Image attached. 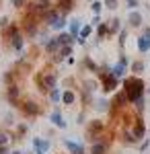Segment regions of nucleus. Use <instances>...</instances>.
I'll return each instance as SVG.
<instances>
[{
    "mask_svg": "<svg viewBox=\"0 0 150 154\" xmlns=\"http://www.w3.org/2000/svg\"><path fill=\"white\" fill-rule=\"evenodd\" d=\"M126 37H127V31H126V29H121V31H119V39H117L119 49H123V45H126Z\"/></svg>",
    "mask_w": 150,
    "mask_h": 154,
    "instance_id": "obj_31",
    "label": "nucleus"
},
{
    "mask_svg": "<svg viewBox=\"0 0 150 154\" xmlns=\"http://www.w3.org/2000/svg\"><path fill=\"white\" fill-rule=\"evenodd\" d=\"M62 103H64V105H74V103H76L74 91H64V93H62Z\"/></svg>",
    "mask_w": 150,
    "mask_h": 154,
    "instance_id": "obj_22",
    "label": "nucleus"
},
{
    "mask_svg": "<svg viewBox=\"0 0 150 154\" xmlns=\"http://www.w3.org/2000/svg\"><path fill=\"white\" fill-rule=\"evenodd\" d=\"M89 2H95V0H89Z\"/></svg>",
    "mask_w": 150,
    "mask_h": 154,
    "instance_id": "obj_43",
    "label": "nucleus"
},
{
    "mask_svg": "<svg viewBox=\"0 0 150 154\" xmlns=\"http://www.w3.org/2000/svg\"><path fill=\"white\" fill-rule=\"evenodd\" d=\"M144 130H146V128H144V121H142V117H138L136 123H134V128H132V136L140 142V140L144 138Z\"/></svg>",
    "mask_w": 150,
    "mask_h": 154,
    "instance_id": "obj_11",
    "label": "nucleus"
},
{
    "mask_svg": "<svg viewBox=\"0 0 150 154\" xmlns=\"http://www.w3.org/2000/svg\"><path fill=\"white\" fill-rule=\"evenodd\" d=\"M58 49H60L58 39H56V37H49V41L45 43V51L47 54H58Z\"/></svg>",
    "mask_w": 150,
    "mask_h": 154,
    "instance_id": "obj_21",
    "label": "nucleus"
},
{
    "mask_svg": "<svg viewBox=\"0 0 150 154\" xmlns=\"http://www.w3.org/2000/svg\"><path fill=\"white\" fill-rule=\"evenodd\" d=\"M25 35H27V37H31V39H33V37L37 35V25L31 23L29 19L25 21Z\"/></svg>",
    "mask_w": 150,
    "mask_h": 154,
    "instance_id": "obj_23",
    "label": "nucleus"
},
{
    "mask_svg": "<svg viewBox=\"0 0 150 154\" xmlns=\"http://www.w3.org/2000/svg\"><path fill=\"white\" fill-rule=\"evenodd\" d=\"M4 123H6V125L14 123V121H12V115H11V113H6V115H4Z\"/></svg>",
    "mask_w": 150,
    "mask_h": 154,
    "instance_id": "obj_38",
    "label": "nucleus"
},
{
    "mask_svg": "<svg viewBox=\"0 0 150 154\" xmlns=\"http://www.w3.org/2000/svg\"><path fill=\"white\" fill-rule=\"evenodd\" d=\"M101 23V17H99V14H95V19H92V25H99Z\"/></svg>",
    "mask_w": 150,
    "mask_h": 154,
    "instance_id": "obj_40",
    "label": "nucleus"
},
{
    "mask_svg": "<svg viewBox=\"0 0 150 154\" xmlns=\"http://www.w3.org/2000/svg\"><path fill=\"white\" fill-rule=\"evenodd\" d=\"M140 4H138V0H127V8H132V11H136Z\"/></svg>",
    "mask_w": 150,
    "mask_h": 154,
    "instance_id": "obj_36",
    "label": "nucleus"
},
{
    "mask_svg": "<svg viewBox=\"0 0 150 154\" xmlns=\"http://www.w3.org/2000/svg\"><path fill=\"white\" fill-rule=\"evenodd\" d=\"M97 35H99V39L109 37V25H107V23H99V25H97Z\"/></svg>",
    "mask_w": 150,
    "mask_h": 154,
    "instance_id": "obj_25",
    "label": "nucleus"
},
{
    "mask_svg": "<svg viewBox=\"0 0 150 154\" xmlns=\"http://www.w3.org/2000/svg\"><path fill=\"white\" fill-rule=\"evenodd\" d=\"M127 23H130V27H134V29L142 27V23H144L142 12L140 11H130V14H127Z\"/></svg>",
    "mask_w": 150,
    "mask_h": 154,
    "instance_id": "obj_9",
    "label": "nucleus"
},
{
    "mask_svg": "<svg viewBox=\"0 0 150 154\" xmlns=\"http://www.w3.org/2000/svg\"><path fill=\"white\" fill-rule=\"evenodd\" d=\"M58 11L62 14H68L70 11H74V6H76V0H58Z\"/></svg>",
    "mask_w": 150,
    "mask_h": 154,
    "instance_id": "obj_13",
    "label": "nucleus"
},
{
    "mask_svg": "<svg viewBox=\"0 0 150 154\" xmlns=\"http://www.w3.org/2000/svg\"><path fill=\"white\" fill-rule=\"evenodd\" d=\"M31 144H33V150H35V152H43V154H45L47 150H49V140L33 138V140H31Z\"/></svg>",
    "mask_w": 150,
    "mask_h": 154,
    "instance_id": "obj_12",
    "label": "nucleus"
},
{
    "mask_svg": "<svg viewBox=\"0 0 150 154\" xmlns=\"http://www.w3.org/2000/svg\"><path fill=\"white\" fill-rule=\"evenodd\" d=\"M146 70V64L142 62V60H136V62H132V72L138 76V74H142V72Z\"/></svg>",
    "mask_w": 150,
    "mask_h": 154,
    "instance_id": "obj_26",
    "label": "nucleus"
},
{
    "mask_svg": "<svg viewBox=\"0 0 150 154\" xmlns=\"http://www.w3.org/2000/svg\"><path fill=\"white\" fill-rule=\"evenodd\" d=\"M56 82H58V74L56 72H45V74H41V76H37V84H39V88L41 91H52V88H56Z\"/></svg>",
    "mask_w": 150,
    "mask_h": 154,
    "instance_id": "obj_3",
    "label": "nucleus"
},
{
    "mask_svg": "<svg viewBox=\"0 0 150 154\" xmlns=\"http://www.w3.org/2000/svg\"><path fill=\"white\" fill-rule=\"evenodd\" d=\"M0 154H11V148L8 146H0Z\"/></svg>",
    "mask_w": 150,
    "mask_h": 154,
    "instance_id": "obj_39",
    "label": "nucleus"
},
{
    "mask_svg": "<svg viewBox=\"0 0 150 154\" xmlns=\"http://www.w3.org/2000/svg\"><path fill=\"white\" fill-rule=\"evenodd\" d=\"M138 51L140 54H148L150 51V27H146L142 31V35L138 37Z\"/></svg>",
    "mask_w": 150,
    "mask_h": 154,
    "instance_id": "obj_4",
    "label": "nucleus"
},
{
    "mask_svg": "<svg viewBox=\"0 0 150 154\" xmlns=\"http://www.w3.org/2000/svg\"><path fill=\"white\" fill-rule=\"evenodd\" d=\"M146 93H148V95H150V86H148V88H146Z\"/></svg>",
    "mask_w": 150,
    "mask_h": 154,
    "instance_id": "obj_42",
    "label": "nucleus"
},
{
    "mask_svg": "<svg viewBox=\"0 0 150 154\" xmlns=\"http://www.w3.org/2000/svg\"><path fill=\"white\" fill-rule=\"evenodd\" d=\"M25 134H27V125L25 123H19L17 125V138H23Z\"/></svg>",
    "mask_w": 150,
    "mask_h": 154,
    "instance_id": "obj_33",
    "label": "nucleus"
},
{
    "mask_svg": "<svg viewBox=\"0 0 150 154\" xmlns=\"http://www.w3.org/2000/svg\"><path fill=\"white\" fill-rule=\"evenodd\" d=\"M91 33H92V27H91V25H84V27L80 29V35H78V39L86 41V39L91 37Z\"/></svg>",
    "mask_w": 150,
    "mask_h": 154,
    "instance_id": "obj_28",
    "label": "nucleus"
},
{
    "mask_svg": "<svg viewBox=\"0 0 150 154\" xmlns=\"http://www.w3.org/2000/svg\"><path fill=\"white\" fill-rule=\"evenodd\" d=\"M70 35L74 37V39H78V35H80V29H82V25H80V19H72V21H70Z\"/></svg>",
    "mask_w": 150,
    "mask_h": 154,
    "instance_id": "obj_17",
    "label": "nucleus"
},
{
    "mask_svg": "<svg viewBox=\"0 0 150 154\" xmlns=\"http://www.w3.org/2000/svg\"><path fill=\"white\" fill-rule=\"evenodd\" d=\"M126 68H127V58H126V54H119V62L111 66V72L115 74L117 78H121V76L126 74Z\"/></svg>",
    "mask_w": 150,
    "mask_h": 154,
    "instance_id": "obj_7",
    "label": "nucleus"
},
{
    "mask_svg": "<svg viewBox=\"0 0 150 154\" xmlns=\"http://www.w3.org/2000/svg\"><path fill=\"white\" fill-rule=\"evenodd\" d=\"M0 82H2V78H0Z\"/></svg>",
    "mask_w": 150,
    "mask_h": 154,
    "instance_id": "obj_44",
    "label": "nucleus"
},
{
    "mask_svg": "<svg viewBox=\"0 0 150 154\" xmlns=\"http://www.w3.org/2000/svg\"><path fill=\"white\" fill-rule=\"evenodd\" d=\"M72 56V45H62L56 54V62H62L64 58H70Z\"/></svg>",
    "mask_w": 150,
    "mask_h": 154,
    "instance_id": "obj_19",
    "label": "nucleus"
},
{
    "mask_svg": "<svg viewBox=\"0 0 150 154\" xmlns=\"http://www.w3.org/2000/svg\"><path fill=\"white\" fill-rule=\"evenodd\" d=\"M25 2H27V0H11V4L14 6V8H21V6L25 4Z\"/></svg>",
    "mask_w": 150,
    "mask_h": 154,
    "instance_id": "obj_37",
    "label": "nucleus"
},
{
    "mask_svg": "<svg viewBox=\"0 0 150 154\" xmlns=\"http://www.w3.org/2000/svg\"><path fill=\"white\" fill-rule=\"evenodd\" d=\"M62 142H64V148L70 150L72 154H82V152H84L82 144H76V142H72V140H62Z\"/></svg>",
    "mask_w": 150,
    "mask_h": 154,
    "instance_id": "obj_15",
    "label": "nucleus"
},
{
    "mask_svg": "<svg viewBox=\"0 0 150 154\" xmlns=\"http://www.w3.org/2000/svg\"><path fill=\"white\" fill-rule=\"evenodd\" d=\"M103 2L101 0H95V2H91V11L95 12V14H101V11H103Z\"/></svg>",
    "mask_w": 150,
    "mask_h": 154,
    "instance_id": "obj_29",
    "label": "nucleus"
},
{
    "mask_svg": "<svg viewBox=\"0 0 150 154\" xmlns=\"http://www.w3.org/2000/svg\"><path fill=\"white\" fill-rule=\"evenodd\" d=\"M11 154H23V152H21V150H12Z\"/></svg>",
    "mask_w": 150,
    "mask_h": 154,
    "instance_id": "obj_41",
    "label": "nucleus"
},
{
    "mask_svg": "<svg viewBox=\"0 0 150 154\" xmlns=\"http://www.w3.org/2000/svg\"><path fill=\"white\" fill-rule=\"evenodd\" d=\"M123 93L127 95V101L130 103H138L144 99V93H146V84L142 82L140 76H130V78H123Z\"/></svg>",
    "mask_w": 150,
    "mask_h": 154,
    "instance_id": "obj_1",
    "label": "nucleus"
},
{
    "mask_svg": "<svg viewBox=\"0 0 150 154\" xmlns=\"http://www.w3.org/2000/svg\"><path fill=\"white\" fill-rule=\"evenodd\" d=\"M105 130V125H103V121H99V119H95V121H91L89 123V130H86V138L89 140H95V136L99 138L101 136V131Z\"/></svg>",
    "mask_w": 150,
    "mask_h": 154,
    "instance_id": "obj_5",
    "label": "nucleus"
},
{
    "mask_svg": "<svg viewBox=\"0 0 150 154\" xmlns=\"http://www.w3.org/2000/svg\"><path fill=\"white\" fill-rule=\"evenodd\" d=\"M19 86H14V84H11L8 86V91H6V99H8V103L11 105H17V99H19Z\"/></svg>",
    "mask_w": 150,
    "mask_h": 154,
    "instance_id": "obj_18",
    "label": "nucleus"
},
{
    "mask_svg": "<svg viewBox=\"0 0 150 154\" xmlns=\"http://www.w3.org/2000/svg\"><path fill=\"white\" fill-rule=\"evenodd\" d=\"M49 121H52L56 128H60V130H66V121H64V117H62V113H60L58 107L52 111V115H49Z\"/></svg>",
    "mask_w": 150,
    "mask_h": 154,
    "instance_id": "obj_10",
    "label": "nucleus"
},
{
    "mask_svg": "<svg viewBox=\"0 0 150 154\" xmlns=\"http://www.w3.org/2000/svg\"><path fill=\"white\" fill-rule=\"evenodd\" d=\"M109 105H111V103H109L107 99H101V101H99L95 107H97V111H107V109H109Z\"/></svg>",
    "mask_w": 150,
    "mask_h": 154,
    "instance_id": "obj_30",
    "label": "nucleus"
},
{
    "mask_svg": "<svg viewBox=\"0 0 150 154\" xmlns=\"http://www.w3.org/2000/svg\"><path fill=\"white\" fill-rule=\"evenodd\" d=\"M109 37H113V35H117L119 31H121V21L119 19H113V21H109Z\"/></svg>",
    "mask_w": 150,
    "mask_h": 154,
    "instance_id": "obj_20",
    "label": "nucleus"
},
{
    "mask_svg": "<svg viewBox=\"0 0 150 154\" xmlns=\"http://www.w3.org/2000/svg\"><path fill=\"white\" fill-rule=\"evenodd\" d=\"M23 113L27 117H39V115H41V107L37 105L35 101H25L23 103Z\"/></svg>",
    "mask_w": 150,
    "mask_h": 154,
    "instance_id": "obj_6",
    "label": "nucleus"
},
{
    "mask_svg": "<svg viewBox=\"0 0 150 154\" xmlns=\"http://www.w3.org/2000/svg\"><path fill=\"white\" fill-rule=\"evenodd\" d=\"M66 25H68V21H66V14H60L58 19H56V23L52 25L49 29H54V31H62V29H64Z\"/></svg>",
    "mask_w": 150,
    "mask_h": 154,
    "instance_id": "obj_24",
    "label": "nucleus"
},
{
    "mask_svg": "<svg viewBox=\"0 0 150 154\" xmlns=\"http://www.w3.org/2000/svg\"><path fill=\"white\" fill-rule=\"evenodd\" d=\"M103 6L109 11H115L117 8V0H103Z\"/></svg>",
    "mask_w": 150,
    "mask_h": 154,
    "instance_id": "obj_32",
    "label": "nucleus"
},
{
    "mask_svg": "<svg viewBox=\"0 0 150 154\" xmlns=\"http://www.w3.org/2000/svg\"><path fill=\"white\" fill-rule=\"evenodd\" d=\"M56 39H58L60 48H62V45H72V43H76V39L70 35V33H66V31H62L60 35H56Z\"/></svg>",
    "mask_w": 150,
    "mask_h": 154,
    "instance_id": "obj_16",
    "label": "nucleus"
},
{
    "mask_svg": "<svg viewBox=\"0 0 150 154\" xmlns=\"http://www.w3.org/2000/svg\"><path fill=\"white\" fill-rule=\"evenodd\" d=\"M8 140H11V138H8V134H6V131H0V146H6Z\"/></svg>",
    "mask_w": 150,
    "mask_h": 154,
    "instance_id": "obj_34",
    "label": "nucleus"
},
{
    "mask_svg": "<svg viewBox=\"0 0 150 154\" xmlns=\"http://www.w3.org/2000/svg\"><path fill=\"white\" fill-rule=\"evenodd\" d=\"M109 152V142H105L103 136L97 138V142H92L91 146V154H107Z\"/></svg>",
    "mask_w": 150,
    "mask_h": 154,
    "instance_id": "obj_8",
    "label": "nucleus"
},
{
    "mask_svg": "<svg viewBox=\"0 0 150 154\" xmlns=\"http://www.w3.org/2000/svg\"><path fill=\"white\" fill-rule=\"evenodd\" d=\"M97 76L101 78V88H103L105 93H111V91H115L117 86H119V78L111 72V66H107V64L101 70H97Z\"/></svg>",
    "mask_w": 150,
    "mask_h": 154,
    "instance_id": "obj_2",
    "label": "nucleus"
},
{
    "mask_svg": "<svg viewBox=\"0 0 150 154\" xmlns=\"http://www.w3.org/2000/svg\"><path fill=\"white\" fill-rule=\"evenodd\" d=\"M60 14H62V12H60L58 8H49V11L45 12V17H43V23H45L47 27H52V25L56 23V19H58Z\"/></svg>",
    "mask_w": 150,
    "mask_h": 154,
    "instance_id": "obj_14",
    "label": "nucleus"
},
{
    "mask_svg": "<svg viewBox=\"0 0 150 154\" xmlns=\"http://www.w3.org/2000/svg\"><path fill=\"white\" fill-rule=\"evenodd\" d=\"M150 148V140H144V142H140V152H146Z\"/></svg>",
    "mask_w": 150,
    "mask_h": 154,
    "instance_id": "obj_35",
    "label": "nucleus"
},
{
    "mask_svg": "<svg viewBox=\"0 0 150 154\" xmlns=\"http://www.w3.org/2000/svg\"><path fill=\"white\" fill-rule=\"evenodd\" d=\"M47 97H49V101H52V103H58V101H62V93H60L58 86H56V88H52Z\"/></svg>",
    "mask_w": 150,
    "mask_h": 154,
    "instance_id": "obj_27",
    "label": "nucleus"
}]
</instances>
